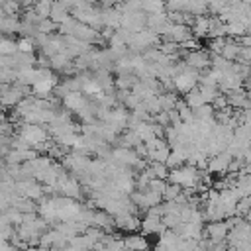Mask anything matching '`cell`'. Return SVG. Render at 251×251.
I'll list each match as a JSON object with an SVG mask.
<instances>
[{
    "label": "cell",
    "mask_w": 251,
    "mask_h": 251,
    "mask_svg": "<svg viewBox=\"0 0 251 251\" xmlns=\"http://www.w3.org/2000/svg\"><path fill=\"white\" fill-rule=\"evenodd\" d=\"M18 49H20V51H24V53H29V51L33 49V43H31L29 39H22V41L18 43Z\"/></svg>",
    "instance_id": "4"
},
{
    "label": "cell",
    "mask_w": 251,
    "mask_h": 251,
    "mask_svg": "<svg viewBox=\"0 0 251 251\" xmlns=\"http://www.w3.org/2000/svg\"><path fill=\"white\" fill-rule=\"evenodd\" d=\"M24 137H25L27 141H31V143H39V141H43V131H41L37 126H29V127L24 131Z\"/></svg>",
    "instance_id": "2"
},
{
    "label": "cell",
    "mask_w": 251,
    "mask_h": 251,
    "mask_svg": "<svg viewBox=\"0 0 251 251\" xmlns=\"http://www.w3.org/2000/svg\"><path fill=\"white\" fill-rule=\"evenodd\" d=\"M16 51H18V45H16L14 41H8V39H4V41H2V53H4V55L16 53Z\"/></svg>",
    "instance_id": "3"
},
{
    "label": "cell",
    "mask_w": 251,
    "mask_h": 251,
    "mask_svg": "<svg viewBox=\"0 0 251 251\" xmlns=\"http://www.w3.org/2000/svg\"><path fill=\"white\" fill-rule=\"evenodd\" d=\"M175 84H176V88H180V90H190L192 84H194V75H188V73L178 75V76L175 78Z\"/></svg>",
    "instance_id": "1"
}]
</instances>
